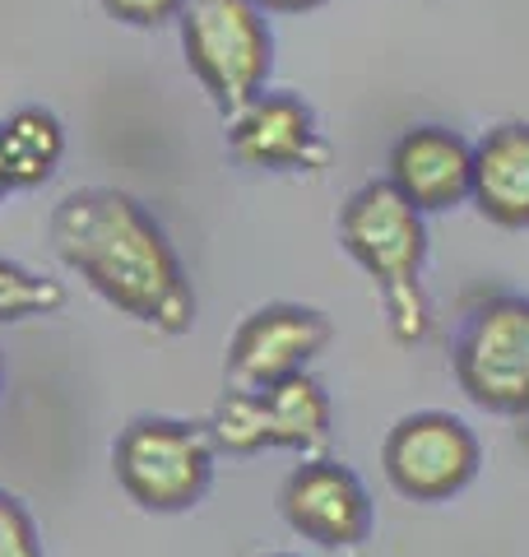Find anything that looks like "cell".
Returning a JSON list of instances; mask_svg holds the SVG:
<instances>
[{
  "instance_id": "14",
  "label": "cell",
  "mask_w": 529,
  "mask_h": 557,
  "mask_svg": "<svg viewBox=\"0 0 529 557\" xmlns=\"http://www.w3.org/2000/svg\"><path fill=\"white\" fill-rule=\"evenodd\" d=\"M65 307V284L42 270H28L20 260L0 256V325L14 321H33V317H51Z\"/></svg>"
},
{
  "instance_id": "17",
  "label": "cell",
  "mask_w": 529,
  "mask_h": 557,
  "mask_svg": "<svg viewBox=\"0 0 529 557\" xmlns=\"http://www.w3.org/2000/svg\"><path fill=\"white\" fill-rule=\"evenodd\" d=\"M260 14H307V10H321L325 0H251Z\"/></svg>"
},
{
  "instance_id": "7",
  "label": "cell",
  "mask_w": 529,
  "mask_h": 557,
  "mask_svg": "<svg viewBox=\"0 0 529 557\" xmlns=\"http://www.w3.org/2000/svg\"><path fill=\"white\" fill-rule=\"evenodd\" d=\"M483 446L465 418L446 409L404 413L381 442L385 483L409 502H451L479 479Z\"/></svg>"
},
{
  "instance_id": "9",
  "label": "cell",
  "mask_w": 529,
  "mask_h": 557,
  "mask_svg": "<svg viewBox=\"0 0 529 557\" xmlns=\"http://www.w3.org/2000/svg\"><path fill=\"white\" fill-rule=\"evenodd\" d=\"M274 502H279L284 525L316 548L348 553V548H362L367 534H372L367 483L348 465L330 456H307L303 465H293L288 479L279 483Z\"/></svg>"
},
{
  "instance_id": "16",
  "label": "cell",
  "mask_w": 529,
  "mask_h": 557,
  "mask_svg": "<svg viewBox=\"0 0 529 557\" xmlns=\"http://www.w3.org/2000/svg\"><path fill=\"white\" fill-rule=\"evenodd\" d=\"M102 10H108L116 24H131V28H158V24L176 20L182 0H102Z\"/></svg>"
},
{
  "instance_id": "10",
  "label": "cell",
  "mask_w": 529,
  "mask_h": 557,
  "mask_svg": "<svg viewBox=\"0 0 529 557\" xmlns=\"http://www.w3.org/2000/svg\"><path fill=\"white\" fill-rule=\"evenodd\" d=\"M227 153L256 172H325L330 139L316 108L293 89H260L227 116Z\"/></svg>"
},
{
  "instance_id": "19",
  "label": "cell",
  "mask_w": 529,
  "mask_h": 557,
  "mask_svg": "<svg viewBox=\"0 0 529 557\" xmlns=\"http://www.w3.org/2000/svg\"><path fill=\"white\" fill-rule=\"evenodd\" d=\"M520 442H525V446H529V413H525V418H520Z\"/></svg>"
},
{
  "instance_id": "4",
  "label": "cell",
  "mask_w": 529,
  "mask_h": 557,
  "mask_svg": "<svg viewBox=\"0 0 529 557\" xmlns=\"http://www.w3.org/2000/svg\"><path fill=\"white\" fill-rule=\"evenodd\" d=\"M214 442L186 418H135L112 442V474L135 507L153 516L190 511L214 487Z\"/></svg>"
},
{
  "instance_id": "2",
  "label": "cell",
  "mask_w": 529,
  "mask_h": 557,
  "mask_svg": "<svg viewBox=\"0 0 529 557\" xmlns=\"http://www.w3.org/2000/svg\"><path fill=\"white\" fill-rule=\"evenodd\" d=\"M340 242L377 284L391 335L399 344H418L432 330V298L422 288L428 219L404 205L385 182H367L340 209Z\"/></svg>"
},
{
  "instance_id": "13",
  "label": "cell",
  "mask_w": 529,
  "mask_h": 557,
  "mask_svg": "<svg viewBox=\"0 0 529 557\" xmlns=\"http://www.w3.org/2000/svg\"><path fill=\"white\" fill-rule=\"evenodd\" d=\"M0 153H5V172L14 190L42 186L65 153L61 116L47 108H14L0 121Z\"/></svg>"
},
{
  "instance_id": "1",
  "label": "cell",
  "mask_w": 529,
  "mask_h": 557,
  "mask_svg": "<svg viewBox=\"0 0 529 557\" xmlns=\"http://www.w3.org/2000/svg\"><path fill=\"white\" fill-rule=\"evenodd\" d=\"M51 242L65 265L121 317L158 335H186L196 325V288L186 278L182 256L163 223L131 190H70L51 214Z\"/></svg>"
},
{
  "instance_id": "3",
  "label": "cell",
  "mask_w": 529,
  "mask_h": 557,
  "mask_svg": "<svg viewBox=\"0 0 529 557\" xmlns=\"http://www.w3.org/2000/svg\"><path fill=\"white\" fill-rule=\"evenodd\" d=\"M176 28H182L190 75L223 116H233L264 89L274 65V38L270 20L251 0H182Z\"/></svg>"
},
{
  "instance_id": "6",
  "label": "cell",
  "mask_w": 529,
  "mask_h": 557,
  "mask_svg": "<svg viewBox=\"0 0 529 557\" xmlns=\"http://www.w3.org/2000/svg\"><path fill=\"white\" fill-rule=\"evenodd\" d=\"M460 391L488 413H529V298L492 293L473 302L451 348Z\"/></svg>"
},
{
  "instance_id": "21",
  "label": "cell",
  "mask_w": 529,
  "mask_h": 557,
  "mask_svg": "<svg viewBox=\"0 0 529 557\" xmlns=\"http://www.w3.org/2000/svg\"><path fill=\"white\" fill-rule=\"evenodd\" d=\"M270 557H293V553H270Z\"/></svg>"
},
{
  "instance_id": "8",
  "label": "cell",
  "mask_w": 529,
  "mask_h": 557,
  "mask_svg": "<svg viewBox=\"0 0 529 557\" xmlns=\"http://www.w3.org/2000/svg\"><path fill=\"white\" fill-rule=\"evenodd\" d=\"M330 317L303 302H264L227 339V391H264L303 376L330 348Z\"/></svg>"
},
{
  "instance_id": "11",
  "label": "cell",
  "mask_w": 529,
  "mask_h": 557,
  "mask_svg": "<svg viewBox=\"0 0 529 557\" xmlns=\"http://www.w3.org/2000/svg\"><path fill=\"white\" fill-rule=\"evenodd\" d=\"M381 182L422 219L451 214L473 190V145L451 126H409L385 153Z\"/></svg>"
},
{
  "instance_id": "12",
  "label": "cell",
  "mask_w": 529,
  "mask_h": 557,
  "mask_svg": "<svg viewBox=\"0 0 529 557\" xmlns=\"http://www.w3.org/2000/svg\"><path fill=\"white\" fill-rule=\"evenodd\" d=\"M469 200L497 228H529V121H502L473 145Z\"/></svg>"
},
{
  "instance_id": "18",
  "label": "cell",
  "mask_w": 529,
  "mask_h": 557,
  "mask_svg": "<svg viewBox=\"0 0 529 557\" xmlns=\"http://www.w3.org/2000/svg\"><path fill=\"white\" fill-rule=\"evenodd\" d=\"M10 190H14V186H10V172H5V153H0V200H5Z\"/></svg>"
},
{
  "instance_id": "5",
  "label": "cell",
  "mask_w": 529,
  "mask_h": 557,
  "mask_svg": "<svg viewBox=\"0 0 529 557\" xmlns=\"http://www.w3.org/2000/svg\"><path fill=\"white\" fill-rule=\"evenodd\" d=\"M205 432L214 450H227V456L297 450L307 460V456H325L334 437V405L321 381L303 372L264 391H223Z\"/></svg>"
},
{
  "instance_id": "15",
  "label": "cell",
  "mask_w": 529,
  "mask_h": 557,
  "mask_svg": "<svg viewBox=\"0 0 529 557\" xmlns=\"http://www.w3.org/2000/svg\"><path fill=\"white\" fill-rule=\"evenodd\" d=\"M0 557H42L38 520L10 487H0Z\"/></svg>"
},
{
  "instance_id": "20",
  "label": "cell",
  "mask_w": 529,
  "mask_h": 557,
  "mask_svg": "<svg viewBox=\"0 0 529 557\" xmlns=\"http://www.w3.org/2000/svg\"><path fill=\"white\" fill-rule=\"evenodd\" d=\"M0 386H5V358H0Z\"/></svg>"
}]
</instances>
